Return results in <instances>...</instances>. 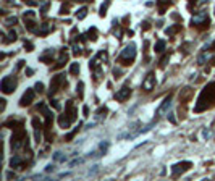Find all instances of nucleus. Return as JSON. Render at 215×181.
I'll list each match as a JSON object with an SVG mask.
<instances>
[{
    "instance_id": "9",
    "label": "nucleus",
    "mask_w": 215,
    "mask_h": 181,
    "mask_svg": "<svg viewBox=\"0 0 215 181\" xmlns=\"http://www.w3.org/2000/svg\"><path fill=\"white\" fill-rule=\"evenodd\" d=\"M154 88H155V73L151 71V73H147V76L142 81V89L146 92H149V91H152Z\"/></svg>"
},
{
    "instance_id": "1",
    "label": "nucleus",
    "mask_w": 215,
    "mask_h": 181,
    "mask_svg": "<svg viewBox=\"0 0 215 181\" xmlns=\"http://www.w3.org/2000/svg\"><path fill=\"white\" fill-rule=\"evenodd\" d=\"M212 105H215V83H209L201 91L199 97H198V102H196L194 112L196 113H201L204 110L210 108Z\"/></svg>"
},
{
    "instance_id": "5",
    "label": "nucleus",
    "mask_w": 215,
    "mask_h": 181,
    "mask_svg": "<svg viewBox=\"0 0 215 181\" xmlns=\"http://www.w3.org/2000/svg\"><path fill=\"white\" fill-rule=\"evenodd\" d=\"M16 78L15 76H5V78L0 81V89L3 94H12L16 89Z\"/></svg>"
},
{
    "instance_id": "36",
    "label": "nucleus",
    "mask_w": 215,
    "mask_h": 181,
    "mask_svg": "<svg viewBox=\"0 0 215 181\" xmlns=\"http://www.w3.org/2000/svg\"><path fill=\"white\" fill-rule=\"evenodd\" d=\"M207 58H209V55H207V53H202L199 58H198V63H199V65H204V62L207 60Z\"/></svg>"
},
{
    "instance_id": "20",
    "label": "nucleus",
    "mask_w": 215,
    "mask_h": 181,
    "mask_svg": "<svg viewBox=\"0 0 215 181\" xmlns=\"http://www.w3.org/2000/svg\"><path fill=\"white\" fill-rule=\"evenodd\" d=\"M157 2V8H158V13L163 15L167 12V8L172 5V0H155Z\"/></svg>"
},
{
    "instance_id": "25",
    "label": "nucleus",
    "mask_w": 215,
    "mask_h": 181,
    "mask_svg": "<svg viewBox=\"0 0 215 181\" xmlns=\"http://www.w3.org/2000/svg\"><path fill=\"white\" fill-rule=\"evenodd\" d=\"M86 16H88V8H86V7L79 8V10L76 12V18H78V20H84Z\"/></svg>"
},
{
    "instance_id": "26",
    "label": "nucleus",
    "mask_w": 215,
    "mask_h": 181,
    "mask_svg": "<svg viewBox=\"0 0 215 181\" xmlns=\"http://www.w3.org/2000/svg\"><path fill=\"white\" fill-rule=\"evenodd\" d=\"M13 41H16V33H15V31H10V33H8V36L3 39V44H10V42H13Z\"/></svg>"
},
{
    "instance_id": "15",
    "label": "nucleus",
    "mask_w": 215,
    "mask_h": 181,
    "mask_svg": "<svg viewBox=\"0 0 215 181\" xmlns=\"http://www.w3.org/2000/svg\"><path fill=\"white\" fill-rule=\"evenodd\" d=\"M65 113H67V115L74 121V120H76V115H78V110L76 108H74V105H73V102L71 100H68L67 102V108H65Z\"/></svg>"
},
{
    "instance_id": "49",
    "label": "nucleus",
    "mask_w": 215,
    "mask_h": 181,
    "mask_svg": "<svg viewBox=\"0 0 215 181\" xmlns=\"http://www.w3.org/2000/svg\"><path fill=\"white\" fill-rule=\"evenodd\" d=\"M23 2H28L29 5H36V3H37V2H34V0H23Z\"/></svg>"
},
{
    "instance_id": "14",
    "label": "nucleus",
    "mask_w": 215,
    "mask_h": 181,
    "mask_svg": "<svg viewBox=\"0 0 215 181\" xmlns=\"http://www.w3.org/2000/svg\"><path fill=\"white\" fill-rule=\"evenodd\" d=\"M170 105H172V96H168V97H165V99H163L162 105L157 108V115H158V117L165 115V113L168 112V108H170Z\"/></svg>"
},
{
    "instance_id": "30",
    "label": "nucleus",
    "mask_w": 215,
    "mask_h": 181,
    "mask_svg": "<svg viewBox=\"0 0 215 181\" xmlns=\"http://www.w3.org/2000/svg\"><path fill=\"white\" fill-rule=\"evenodd\" d=\"M70 73H71V74H78V73H79V63H71Z\"/></svg>"
},
{
    "instance_id": "11",
    "label": "nucleus",
    "mask_w": 215,
    "mask_h": 181,
    "mask_svg": "<svg viewBox=\"0 0 215 181\" xmlns=\"http://www.w3.org/2000/svg\"><path fill=\"white\" fill-rule=\"evenodd\" d=\"M34 91L32 89H26V92L23 94V97L20 100V105L21 107H28V105H31V103L34 102Z\"/></svg>"
},
{
    "instance_id": "29",
    "label": "nucleus",
    "mask_w": 215,
    "mask_h": 181,
    "mask_svg": "<svg viewBox=\"0 0 215 181\" xmlns=\"http://www.w3.org/2000/svg\"><path fill=\"white\" fill-rule=\"evenodd\" d=\"M88 39H91V41H96L97 39V29H96V28H91V29L88 31Z\"/></svg>"
},
{
    "instance_id": "46",
    "label": "nucleus",
    "mask_w": 215,
    "mask_h": 181,
    "mask_svg": "<svg viewBox=\"0 0 215 181\" xmlns=\"http://www.w3.org/2000/svg\"><path fill=\"white\" fill-rule=\"evenodd\" d=\"M0 102H2V103H0V110H3V108H5V102H7V100H5V99H0Z\"/></svg>"
},
{
    "instance_id": "47",
    "label": "nucleus",
    "mask_w": 215,
    "mask_h": 181,
    "mask_svg": "<svg viewBox=\"0 0 215 181\" xmlns=\"http://www.w3.org/2000/svg\"><path fill=\"white\" fill-rule=\"evenodd\" d=\"M168 118H170L172 123H176V120H175V117H173V113H168Z\"/></svg>"
},
{
    "instance_id": "41",
    "label": "nucleus",
    "mask_w": 215,
    "mask_h": 181,
    "mask_svg": "<svg viewBox=\"0 0 215 181\" xmlns=\"http://www.w3.org/2000/svg\"><path fill=\"white\" fill-rule=\"evenodd\" d=\"M47 8H49V2H45V3L42 5V8H41V13H42V15H45V12H47Z\"/></svg>"
},
{
    "instance_id": "4",
    "label": "nucleus",
    "mask_w": 215,
    "mask_h": 181,
    "mask_svg": "<svg viewBox=\"0 0 215 181\" xmlns=\"http://www.w3.org/2000/svg\"><path fill=\"white\" fill-rule=\"evenodd\" d=\"M191 24L194 28H198V29H205V28H209L210 18H209L207 12H198L191 18Z\"/></svg>"
},
{
    "instance_id": "10",
    "label": "nucleus",
    "mask_w": 215,
    "mask_h": 181,
    "mask_svg": "<svg viewBox=\"0 0 215 181\" xmlns=\"http://www.w3.org/2000/svg\"><path fill=\"white\" fill-rule=\"evenodd\" d=\"M53 31V24L52 23H42V24H39L36 28V31H34V34H37V36H47L49 33H52Z\"/></svg>"
},
{
    "instance_id": "34",
    "label": "nucleus",
    "mask_w": 215,
    "mask_h": 181,
    "mask_svg": "<svg viewBox=\"0 0 215 181\" xmlns=\"http://www.w3.org/2000/svg\"><path fill=\"white\" fill-rule=\"evenodd\" d=\"M53 160H55V162H63V160H65V155L62 154V152H57V154L53 155Z\"/></svg>"
},
{
    "instance_id": "33",
    "label": "nucleus",
    "mask_w": 215,
    "mask_h": 181,
    "mask_svg": "<svg viewBox=\"0 0 215 181\" xmlns=\"http://www.w3.org/2000/svg\"><path fill=\"white\" fill-rule=\"evenodd\" d=\"M81 53H82V49H81V45L74 44V45H73V55H76V57H78V55H81Z\"/></svg>"
},
{
    "instance_id": "21",
    "label": "nucleus",
    "mask_w": 215,
    "mask_h": 181,
    "mask_svg": "<svg viewBox=\"0 0 215 181\" xmlns=\"http://www.w3.org/2000/svg\"><path fill=\"white\" fill-rule=\"evenodd\" d=\"M191 94H192V89H191V88H184V91L180 92V100H181L183 103H186V100L191 97Z\"/></svg>"
},
{
    "instance_id": "44",
    "label": "nucleus",
    "mask_w": 215,
    "mask_h": 181,
    "mask_svg": "<svg viewBox=\"0 0 215 181\" xmlns=\"http://www.w3.org/2000/svg\"><path fill=\"white\" fill-rule=\"evenodd\" d=\"M82 113H84V117H88V115H89V107H88V105H84V107H82Z\"/></svg>"
},
{
    "instance_id": "45",
    "label": "nucleus",
    "mask_w": 215,
    "mask_h": 181,
    "mask_svg": "<svg viewBox=\"0 0 215 181\" xmlns=\"http://www.w3.org/2000/svg\"><path fill=\"white\" fill-rule=\"evenodd\" d=\"M113 74H115V78H120V74H121V70H113Z\"/></svg>"
},
{
    "instance_id": "37",
    "label": "nucleus",
    "mask_w": 215,
    "mask_h": 181,
    "mask_svg": "<svg viewBox=\"0 0 215 181\" xmlns=\"http://www.w3.org/2000/svg\"><path fill=\"white\" fill-rule=\"evenodd\" d=\"M50 105H53V108H55V110H60V108H62V105H60V103H58L57 100H53L52 97H50Z\"/></svg>"
},
{
    "instance_id": "35",
    "label": "nucleus",
    "mask_w": 215,
    "mask_h": 181,
    "mask_svg": "<svg viewBox=\"0 0 215 181\" xmlns=\"http://www.w3.org/2000/svg\"><path fill=\"white\" fill-rule=\"evenodd\" d=\"M68 10H70V3H67V5H63V7L60 8V15H68V13H70Z\"/></svg>"
},
{
    "instance_id": "13",
    "label": "nucleus",
    "mask_w": 215,
    "mask_h": 181,
    "mask_svg": "<svg viewBox=\"0 0 215 181\" xmlns=\"http://www.w3.org/2000/svg\"><path fill=\"white\" fill-rule=\"evenodd\" d=\"M32 126H34V136H36V142L39 144V142L42 141V123L37 120V118H34L32 120Z\"/></svg>"
},
{
    "instance_id": "39",
    "label": "nucleus",
    "mask_w": 215,
    "mask_h": 181,
    "mask_svg": "<svg viewBox=\"0 0 215 181\" xmlns=\"http://www.w3.org/2000/svg\"><path fill=\"white\" fill-rule=\"evenodd\" d=\"M34 89H36L37 92H42V91H44V84H42V83H36Z\"/></svg>"
},
{
    "instance_id": "53",
    "label": "nucleus",
    "mask_w": 215,
    "mask_h": 181,
    "mask_svg": "<svg viewBox=\"0 0 215 181\" xmlns=\"http://www.w3.org/2000/svg\"><path fill=\"white\" fill-rule=\"evenodd\" d=\"M79 2H94V0H79Z\"/></svg>"
},
{
    "instance_id": "2",
    "label": "nucleus",
    "mask_w": 215,
    "mask_h": 181,
    "mask_svg": "<svg viewBox=\"0 0 215 181\" xmlns=\"http://www.w3.org/2000/svg\"><path fill=\"white\" fill-rule=\"evenodd\" d=\"M10 144H12L13 150H18V149H21V147H29V146H28V134H26V131L23 129V126L15 129Z\"/></svg>"
},
{
    "instance_id": "22",
    "label": "nucleus",
    "mask_w": 215,
    "mask_h": 181,
    "mask_svg": "<svg viewBox=\"0 0 215 181\" xmlns=\"http://www.w3.org/2000/svg\"><path fill=\"white\" fill-rule=\"evenodd\" d=\"M181 29V23H178V24H175V26H170V28H167L165 29V34L167 36H173V34H176Z\"/></svg>"
},
{
    "instance_id": "52",
    "label": "nucleus",
    "mask_w": 215,
    "mask_h": 181,
    "mask_svg": "<svg viewBox=\"0 0 215 181\" xmlns=\"http://www.w3.org/2000/svg\"><path fill=\"white\" fill-rule=\"evenodd\" d=\"M52 170H53V167H52V165H49L47 168H45V171H52Z\"/></svg>"
},
{
    "instance_id": "40",
    "label": "nucleus",
    "mask_w": 215,
    "mask_h": 181,
    "mask_svg": "<svg viewBox=\"0 0 215 181\" xmlns=\"http://www.w3.org/2000/svg\"><path fill=\"white\" fill-rule=\"evenodd\" d=\"M168 57H170V55H165V57H162V60H160V66H162V68H163V66L167 65V62H168Z\"/></svg>"
},
{
    "instance_id": "3",
    "label": "nucleus",
    "mask_w": 215,
    "mask_h": 181,
    "mask_svg": "<svg viewBox=\"0 0 215 181\" xmlns=\"http://www.w3.org/2000/svg\"><path fill=\"white\" fill-rule=\"evenodd\" d=\"M134 58H136V45L131 42V44H128L125 49L121 50V53H120V57H118V62H120L121 65L128 66V65H131V63L134 62Z\"/></svg>"
},
{
    "instance_id": "27",
    "label": "nucleus",
    "mask_w": 215,
    "mask_h": 181,
    "mask_svg": "<svg viewBox=\"0 0 215 181\" xmlns=\"http://www.w3.org/2000/svg\"><path fill=\"white\" fill-rule=\"evenodd\" d=\"M76 92H78V97H79V99L84 97V83H82V81L78 83V86H76Z\"/></svg>"
},
{
    "instance_id": "23",
    "label": "nucleus",
    "mask_w": 215,
    "mask_h": 181,
    "mask_svg": "<svg viewBox=\"0 0 215 181\" xmlns=\"http://www.w3.org/2000/svg\"><path fill=\"white\" fill-rule=\"evenodd\" d=\"M3 126L5 128H12V129H18V128L23 126V123L21 121H16V120H10V121H7Z\"/></svg>"
},
{
    "instance_id": "19",
    "label": "nucleus",
    "mask_w": 215,
    "mask_h": 181,
    "mask_svg": "<svg viewBox=\"0 0 215 181\" xmlns=\"http://www.w3.org/2000/svg\"><path fill=\"white\" fill-rule=\"evenodd\" d=\"M10 167H12V168H20V170H23V168H24V160H23L20 155H15V157H12V160H10Z\"/></svg>"
},
{
    "instance_id": "24",
    "label": "nucleus",
    "mask_w": 215,
    "mask_h": 181,
    "mask_svg": "<svg viewBox=\"0 0 215 181\" xmlns=\"http://www.w3.org/2000/svg\"><path fill=\"white\" fill-rule=\"evenodd\" d=\"M96 123L99 121V120H102V118H105V115H107V108L105 107H100L99 110H97V113H96Z\"/></svg>"
},
{
    "instance_id": "16",
    "label": "nucleus",
    "mask_w": 215,
    "mask_h": 181,
    "mask_svg": "<svg viewBox=\"0 0 215 181\" xmlns=\"http://www.w3.org/2000/svg\"><path fill=\"white\" fill-rule=\"evenodd\" d=\"M53 57H55V50H53V49H47V50H45V53H42V55L39 57V60L44 62V63H52Z\"/></svg>"
},
{
    "instance_id": "48",
    "label": "nucleus",
    "mask_w": 215,
    "mask_h": 181,
    "mask_svg": "<svg viewBox=\"0 0 215 181\" xmlns=\"http://www.w3.org/2000/svg\"><path fill=\"white\" fill-rule=\"evenodd\" d=\"M16 175L13 173V171H8V173H7V178H15Z\"/></svg>"
},
{
    "instance_id": "43",
    "label": "nucleus",
    "mask_w": 215,
    "mask_h": 181,
    "mask_svg": "<svg viewBox=\"0 0 215 181\" xmlns=\"http://www.w3.org/2000/svg\"><path fill=\"white\" fill-rule=\"evenodd\" d=\"M141 28H142V29H144V31H149V29H151V24H149L147 21H144V23L141 24Z\"/></svg>"
},
{
    "instance_id": "8",
    "label": "nucleus",
    "mask_w": 215,
    "mask_h": 181,
    "mask_svg": "<svg viewBox=\"0 0 215 181\" xmlns=\"http://www.w3.org/2000/svg\"><path fill=\"white\" fill-rule=\"evenodd\" d=\"M191 167H192V163H191V162H188V160H184V162H180V163L173 165V167H172V175H173V178H176V176L183 175L184 171H188V170H189Z\"/></svg>"
},
{
    "instance_id": "7",
    "label": "nucleus",
    "mask_w": 215,
    "mask_h": 181,
    "mask_svg": "<svg viewBox=\"0 0 215 181\" xmlns=\"http://www.w3.org/2000/svg\"><path fill=\"white\" fill-rule=\"evenodd\" d=\"M65 83V74H55L53 78H52V81H50V89H49V97H52L55 92H57L58 89H60V86Z\"/></svg>"
},
{
    "instance_id": "51",
    "label": "nucleus",
    "mask_w": 215,
    "mask_h": 181,
    "mask_svg": "<svg viewBox=\"0 0 215 181\" xmlns=\"http://www.w3.org/2000/svg\"><path fill=\"white\" fill-rule=\"evenodd\" d=\"M209 49H210V50H215V42H213V44H210V45H209Z\"/></svg>"
},
{
    "instance_id": "12",
    "label": "nucleus",
    "mask_w": 215,
    "mask_h": 181,
    "mask_svg": "<svg viewBox=\"0 0 215 181\" xmlns=\"http://www.w3.org/2000/svg\"><path fill=\"white\" fill-rule=\"evenodd\" d=\"M129 96H131V88H129V86H123V88L115 94V99L118 102H125L126 99H129Z\"/></svg>"
},
{
    "instance_id": "31",
    "label": "nucleus",
    "mask_w": 215,
    "mask_h": 181,
    "mask_svg": "<svg viewBox=\"0 0 215 181\" xmlns=\"http://www.w3.org/2000/svg\"><path fill=\"white\" fill-rule=\"evenodd\" d=\"M16 23H18V18H15V16L7 18V21H5V24H7V26H15Z\"/></svg>"
},
{
    "instance_id": "28",
    "label": "nucleus",
    "mask_w": 215,
    "mask_h": 181,
    "mask_svg": "<svg viewBox=\"0 0 215 181\" xmlns=\"http://www.w3.org/2000/svg\"><path fill=\"white\" fill-rule=\"evenodd\" d=\"M165 50V41H157V44H155V52H158V53H162Z\"/></svg>"
},
{
    "instance_id": "42",
    "label": "nucleus",
    "mask_w": 215,
    "mask_h": 181,
    "mask_svg": "<svg viewBox=\"0 0 215 181\" xmlns=\"http://www.w3.org/2000/svg\"><path fill=\"white\" fill-rule=\"evenodd\" d=\"M23 66H24V60H20V62H18V63H16V68H15V70L18 71V70H21V68H23Z\"/></svg>"
},
{
    "instance_id": "18",
    "label": "nucleus",
    "mask_w": 215,
    "mask_h": 181,
    "mask_svg": "<svg viewBox=\"0 0 215 181\" xmlns=\"http://www.w3.org/2000/svg\"><path fill=\"white\" fill-rule=\"evenodd\" d=\"M67 60H68V49H62V52H60V58H58L57 65H55L53 68H55V70H57V68H62V66L67 63Z\"/></svg>"
},
{
    "instance_id": "50",
    "label": "nucleus",
    "mask_w": 215,
    "mask_h": 181,
    "mask_svg": "<svg viewBox=\"0 0 215 181\" xmlns=\"http://www.w3.org/2000/svg\"><path fill=\"white\" fill-rule=\"evenodd\" d=\"M32 73H34V71H32L31 68H28V70H26V74H32Z\"/></svg>"
},
{
    "instance_id": "6",
    "label": "nucleus",
    "mask_w": 215,
    "mask_h": 181,
    "mask_svg": "<svg viewBox=\"0 0 215 181\" xmlns=\"http://www.w3.org/2000/svg\"><path fill=\"white\" fill-rule=\"evenodd\" d=\"M107 58H108V53H107V50H100L94 58L91 60V63H89V68L92 70V71H96V70H100V65L104 63V62H107Z\"/></svg>"
},
{
    "instance_id": "32",
    "label": "nucleus",
    "mask_w": 215,
    "mask_h": 181,
    "mask_svg": "<svg viewBox=\"0 0 215 181\" xmlns=\"http://www.w3.org/2000/svg\"><path fill=\"white\" fill-rule=\"evenodd\" d=\"M78 129H79V128H74V129H73L71 133H68V134L65 136V141H67V142H70V141H71V139L74 138V134H76V133H78Z\"/></svg>"
},
{
    "instance_id": "38",
    "label": "nucleus",
    "mask_w": 215,
    "mask_h": 181,
    "mask_svg": "<svg viewBox=\"0 0 215 181\" xmlns=\"http://www.w3.org/2000/svg\"><path fill=\"white\" fill-rule=\"evenodd\" d=\"M24 47H26V50H28V52H31V50L34 49L32 42H29V41H24Z\"/></svg>"
},
{
    "instance_id": "17",
    "label": "nucleus",
    "mask_w": 215,
    "mask_h": 181,
    "mask_svg": "<svg viewBox=\"0 0 215 181\" xmlns=\"http://www.w3.org/2000/svg\"><path fill=\"white\" fill-rule=\"evenodd\" d=\"M71 123H73V120L67 115V113H63V115H60V117H58V125H60L63 129L70 128V126H71Z\"/></svg>"
}]
</instances>
